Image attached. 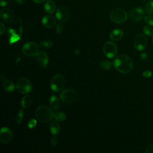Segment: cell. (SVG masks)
Wrapping results in <instances>:
<instances>
[{"label":"cell","instance_id":"cell-1","mask_svg":"<svg viewBox=\"0 0 153 153\" xmlns=\"http://www.w3.org/2000/svg\"><path fill=\"white\" fill-rule=\"evenodd\" d=\"M113 66L118 72L128 74L133 69V61L129 56L126 54H120L114 59Z\"/></svg>","mask_w":153,"mask_h":153},{"label":"cell","instance_id":"cell-2","mask_svg":"<svg viewBox=\"0 0 153 153\" xmlns=\"http://www.w3.org/2000/svg\"><path fill=\"white\" fill-rule=\"evenodd\" d=\"M53 115L52 110L46 105L39 106L35 111L36 119L42 123H47L50 121L53 117Z\"/></svg>","mask_w":153,"mask_h":153},{"label":"cell","instance_id":"cell-3","mask_svg":"<svg viewBox=\"0 0 153 153\" xmlns=\"http://www.w3.org/2000/svg\"><path fill=\"white\" fill-rule=\"evenodd\" d=\"M59 96L62 102L66 104H72L76 102L78 99V92L72 88H67L63 90Z\"/></svg>","mask_w":153,"mask_h":153},{"label":"cell","instance_id":"cell-4","mask_svg":"<svg viewBox=\"0 0 153 153\" xmlns=\"http://www.w3.org/2000/svg\"><path fill=\"white\" fill-rule=\"evenodd\" d=\"M128 14L125 10L121 8L114 9L110 14L111 20L115 23H122L127 19Z\"/></svg>","mask_w":153,"mask_h":153},{"label":"cell","instance_id":"cell-5","mask_svg":"<svg viewBox=\"0 0 153 153\" xmlns=\"http://www.w3.org/2000/svg\"><path fill=\"white\" fill-rule=\"evenodd\" d=\"M65 85V79L64 76L60 74L54 75L50 81L51 89L54 92L62 91Z\"/></svg>","mask_w":153,"mask_h":153},{"label":"cell","instance_id":"cell-6","mask_svg":"<svg viewBox=\"0 0 153 153\" xmlns=\"http://www.w3.org/2000/svg\"><path fill=\"white\" fill-rule=\"evenodd\" d=\"M16 87L17 91L22 94H27L32 90V83L25 77H21L18 79Z\"/></svg>","mask_w":153,"mask_h":153},{"label":"cell","instance_id":"cell-7","mask_svg":"<svg viewBox=\"0 0 153 153\" xmlns=\"http://www.w3.org/2000/svg\"><path fill=\"white\" fill-rule=\"evenodd\" d=\"M22 52L27 56H36L39 53V47L34 42H27L22 47Z\"/></svg>","mask_w":153,"mask_h":153},{"label":"cell","instance_id":"cell-8","mask_svg":"<svg viewBox=\"0 0 153 153\" xmlns=\"http://www.w3.org/2000/svg\"><path fill=\"white\" fill-rule=\"evenodd\" d=\"M104 54L108 58L112 59L114 57L118 52L117 45L112 41H107L105 43L103 47Z\"/></svg>","mask_w":153,"mask_h":153},{"label":"cell","instance_id":"cell-9","mask_svg":"<svg viewBox=\"0 0 153 153\" xmlns=\"http://www.w3.org/2000/svg\"><path fill=\"white\" fill-rule=\"evenodd\" d=\"M13 137L12 131L7 127H3L0 131V142L2 144H8Z\"/></svg>","mask_w":153,"mask_h":153},{"label":"cell","instance_id":"cell-10","mask_svg":"<svg viewBox=\"0 0 153 153\" xmlns=\"http://www.w3.org/2000/svg\"><path fill=\"white\" fill-rule=\"evenodd\" d=\"M56 17L60 22H65L67 21L70 17V11L69 8L65 6L59 7L56 10Z\"/></svg>","mask_w":153,"mask_h":153},{"label":"cell","instance_id":"cell-11","mask_svg":"<svg viewBox=\"0 0 153 153\" xmlns=\"http://www.w3.org/2000/svg\"><path fill=\"white\" fill-rule=\"evenodd\" d=\"M0 17L2 21L5 23H11L14 19L13 11L8 8H4L1 10Z\"/></svg>","mask_w":153,"mask_h":153},{"label":"cell","instance_id":"cell-12","mask_svg":"<svg viewBox=\"0 0 153 153\" xmlns=\"http://www.w3.org/2000/svg\"><path fill=\"white\" fill-rule=\"evenodd\" d=\"M147 39L142 34L137 35L134 39V46L138 51H142L147 46Z\"/></svg>","mask_w":153,"mask_h":153},{"label":"cell","instance_id":"cell-13","mask_svg":"<svg viewBox=\"0 0 153 153\" xmlns=\"http://www.w3.org/2000/svg\"><path fill=\"white\" fill-rule=\"evenodd\" d=\"M128 16L131 20L134 22H139L144 17V11L142 8H135L130 10Z\"/></svg>","mask_w":153,"mask_h":153},{"label":"cell","instance_id":"cell-14","mask_svg":"<svg viewBox=\"0 0 153 153\" xmlns=\"http://www.w3.org/2000/svg\"><path fill=\"white\" fill-rule=\"evenodd\" d=\"M42 24L47 28H53L56 25V18L51 15L45 16L42 19Z\"/></svg>","mask_w":153,"mask_h":153},{"label":"cell","instance_id":"cell-15","mask_svg":"<svg viewBox=\"0 0 153 153\" xmlns=\"http://www.w3.org/2000/svg\"><path fill=\"white\" fill-rule=\"evenodd\" d=\"M36 61L41 67H47L49 61L48 55L44 51L39 52L36 55Z\"/></svg>","mask_w":153,"mask_h":153},{"label":"cell","instance_id":"cell-16","mask_svg":"<svg viewBox=\"0 0 153 153\" xmlns=\"http://www.w3.org/2000/svg\"><path fill=\"white\" fill-rule=\"evenodd\" d=\"M50 130L53 135H58L60 131V126L59 121L56 120L52 121L50 124Z\"/></svg>","mask_w":153,"mask_h":153},{"label":"cell","instance_id":"cell-17","mask_svg":"<svg viewBox=\"0 0 153 153\" xmlns=\"http://www.w3.org/2000/svg\"><path fill=\"white\" fill-rule=\"evenodd\" d=\"M123 35H124V33L122 30L116 29L111 31L109 35V37L111 40L114 41H118L123 38Z\"/></svg>","mask_w":153,"mask_h":153},{"label":"cell","instance_id":"cell-18","mask_svg":"<svg viewBox=\"0 0 153 153\" xmlns=\"http://www.w3.org/2000/svg\"><path fill=\"white\" fill-rule=\"evenodd\" d=\"M45 11L49 14L53 13L56 10V4L52 0H48L44 4Z\"/></svg>","mask_w":153,"mask_h":153},{"label":"cell","instance_id":"cell-19","mask_svg":"<svg viewBox=\"0 0 153 153\" xmlns=\"http://www.w3.org/2000/svg\"><path fill=\"white\" fill-rule=\"evenodd\" d=\"M32 102V99L30 96L29 95H26L23 97V98L21 100V107L22 109H27L30 106Z\"/></svg>","mask_w":153,"mask_h":153},{"label":"cell","instance_id":"cell-20","mask_svg":"<svg viewBox=\"0 0 153 153\" xmlns=\"http://www.w3.org/2000/svg\"><path fill=\"white\" fill-rule=\"evenodd\" d=\"M16 87V85L11 80H6L3 84L4 90L8 93H11L14 91Z\"/></svg>","mask_w":153,"mask_h":153},{"label":"cell","instance_id":"cell-21","mask_svg":"<svg viewBox=\"0 0 153 153\" xmlns=\"http://www.w3.org/2000/svg\"><path fill=\"white\" fill-rule=\"evenodd\" d=\"M50 105L53 109H58L60 105L59 99L56 95H51L50 98Z\"/></svg>","mask_w":153,"mask_h":153},{"label":"cell","instance_id":"cell-22","mask_svg":"<svg viewBox=\"0 0 153 153\" xmlns=\"http://www.w3.org/2000/svg\"><path fill=\"white\" fill-rule=\"evenodd\" d=\"M53 118L59 122H63L66 118L65 114L61 111L56 112L53 115Z\"/></svg>","mask_w":153,"mask_h":153},{"label":"cell","instance_id":"cell-23","mask_svg":"<svg viewBox=\"0 0 153 153\" xmlns=\"http://www.w3.org/2000/svg\"><path fill=\"white\" fill-rule=\"evenodd\" d=\"M53 45V41L50 40H44L40 42L39 47L44 50H47L50 48Z\"/></svg>","mask_w":153,"mask_h":153},{"label":"cell","instance_id":"cell-24","mask_svg":"<svg viewBox=\"0 0 153 153\" xmlns=\"http://www.w3.org/2000/svg\"><path fill=\"white\" fill-rule=\"evenodd\" d=\"M145 11L148 14H153V0L149 1L145 5Z\"/></svg>","mask_w":153,"mask_h":153},{"label":"cell","instance_id":"cell-25","mask_svg":"<svg viewBox=\"0 0 153 153\" xmlns=\"http://www.w3.org/2000/svg\"><path fill=\"white\" fill-rule=\"evenodd\" d=\"M113 64L108 60H103L100 63V66L102 69L105 70H109L111 68Z\"/></svg>","mask_w":153,"mask_h":153},{"label":"cell","instance_id":"cell-26","mask_svg":"<svg viewBox=\"0 0 153 153\" xmlns=\"http://www.w3.org/2000/svg\"><path fill=\"white\" fill-rule=\"evenodd\" d=\"M23 117H24V112L23 109H20L18 111V113L16 115V122L17 123V124H20L23 120Z\"/></svg>","mask_w":153,"mask_h":153},{"label":"cell","instance_id":"cell-27","mask_svg":"<svg viewBox=\"0 0 153 153\" xmlns=\"http://www.w3.org/2000/svg\"><path fill=\"white\" fill-rule=\"evenodd\" d=\"M143 31L145 35L148 36H151L153 35V29L148 26H145L143 27Z\"/></svg>","mask_w":153,"mask_h":153},{"label":"cell","instance_id":"cell-28","mask_svg":"<svg viewBox=\"0 0 153 153\" xmlns=\"http://www.w3.org/2000/svg\"><path fill=\"white\" fill-rule=\"evenodd\" d=\"M145 22L149 26H153V17L151 16H146L144 17Z\"/></svg>","mask_w":153,"mask_h":153},{"label":"cell","instance_id":"cell-29","mask_svg":"<svg viewBox=\"0 0 153 153\" xmlns=\"http://www.w3.org/2000/svg\"><path fill=\"white\" fill-rule=\"evenodd\" d=\"M36 124H37V121L35 119H33V118H32L29 120V121L28 122V124H27V126L28 127L30 128V129H32L33 128L36 126Z\"/></svg>","mask_w":153,"mask_h":153},{"label":"cell","instance_id":"cell-30","mask_svg":"<svg viewBox=\"0 0 153 153\" xmlns=\"http://www.w3.org/2000/svg\"><path fill=\"white\" fill-rule=\"evenodd\" d=\"M63 25L62 23H58L56 27V32L57 34H60L63 30Z\"/></svg>","mask_w":153,"mask_h":153},{"label":"cell","instance_id":"cell-31","mask_svg":"<svg viewBox=\"0 0 153 153\" xmlns=\"http://www.w3.org/2000/svg\"><path fill=\"white\" fill-rule=\"evenodd\" d=\"M57 142H58L57 137H56V136L53 135V137H52L51 139V142H50L51 146H55L57 144Z\"/></svg>","mask_w":153,"mask_h":153},{"label":"cell","instance_id":"cell-32","mask_svg":"<svg viewBox=\"0 0 153 153\" xmlns=\"http://www.w3.org/2000/svg\"><path fill=\"white\" fill-rule=\"evenodd\" d=\"M140 59L143 62H146L148 59V55L146 53H142L140 55Z\"/></svg>","mask_w":153,"mask_h":153},{"label":"cell","instance_id":"cell-33","mask_svg":"<svg viewBox=\"0 0 153 153\" xmlns=\"http://www.w3.org/2000/svg\"><path fill=\"white\" fill-rule=\"evenodd\" d=\"M152 75V73L151 71H145L143 72L142 73V76L144 77V78H149L151 77V76Z\"/></svg>","mask_w":153,"mask_h":153},{"label":"cell","instance_id":"cell-34","mask_svg":"<svg viewBox=\"0 0 153 153\" xmlns=\"http://www.w3.org/2000/svg\"><path fill=\"white\" fill-rule=\"evenodd\" d=\"M5 31V26L3 23H0V35H2Z\"/></svg>","mask_w":153,"mask_h":153},{"label":"cell","instance_id":"cell-35","mask_svg":"<svg viewBox=\"0 0 153 153\" xmlns=\"http://www.w3.org/2000/svg\"><path fill=\"white\" fill-rule=\"evenodd\" d=\"M146 153H152L153 152V144H151L148 146L145 149Z\"/></svg>","mask_w":153,"mask_h":153},{"label":"cell","instance_id":"cell-36","mask_svg":"<svg viewBox=\"0 0 153 153\" xmlns=\"http://www.w3.org/2000/svg\"><path fill=\"white\" fill-rule=\"evenodd\" d=\"M10 2V0H0L1 6V7H5V6H6Z\"/></svg>","mask_w":153,"mask_h":153},{"label":"cell","instance_id":"cell-37","mask_svg":"<svg viewBox=\"0 0 153 153\" xmlns=\"http://www.w3.org/2000/svg\"><path fill=\"white\" fill-rule=\"evenodd\" d=\"M32 1H33L35 3H38V4H40V3H42L44 2L45 0H32Z\"/></svg>","mask_w":153,"mask_h":153},{"label":"cell","instance_id":"cell-38","mask_svg":"<svg viewBox=\"0 0 153 153\" xmlns=\"http://www.w3.org/2000/svg\"><path fill=\"white\" fill-rule=\"evenodd\" d=\"M26 0H16V2L18 4H23L25 3Z\"/></svg>","mask_w":153,"mask_h":153},{"label":"cell","instance_id":"cell-39","mask_svg":"<svg viewBox=\"0 0 153 153\" xmlns=\"http://www.w3.org/2000/svg\"><path fill=\"white\" fill-rule=\"evenodd\" d=\"M152 42H153V38H152Z\"/></svg>","mask_w":153,"mask_h":153}]
</instances>
